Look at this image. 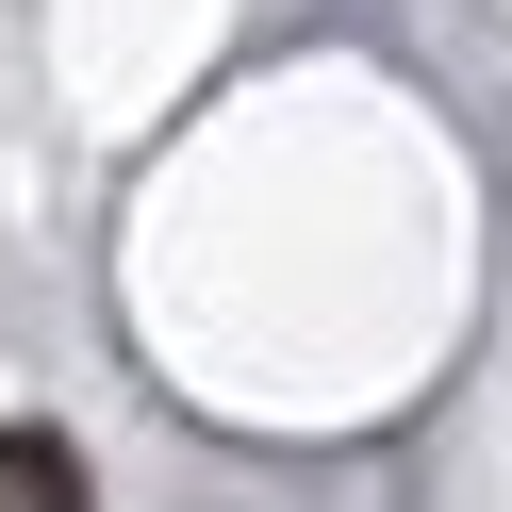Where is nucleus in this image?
Instances as JSON below:
<instances>
[{"label": "nucleus", "mask_w": 512, "mask_h": 512, "mask_svg": "<svg viewBox=\"0 0 512 512\" xmlns=\"http://www.w3.org/2000/svg\"><path fill=\"white\" fill-rule=\"evenodd\" d=\"M0 512H83V446L67 430H0Z\"/></svg>", "instance_id": "1"}]
</instances>
